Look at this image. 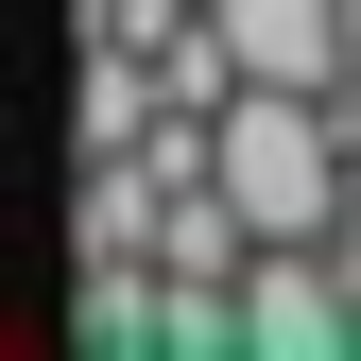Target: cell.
Listing matches in <instances>:
<instances>
[{"label":"cell","instance_id":"cell-1","mask_svg":"<svg viewBox=\"0 0 361 361\" xmlns=\"http://www.w3.org/2000/svg\"><path fill=\"white\" fill-rule=\"evenodd\" d=\"M344 121H327V86H241L224 104V207L258 224V241H327L344 224Z\"/></svg>","mask_w":361,"mask_h":361},{"label":"cell","instance_id":"cell-2","mask_svg":"<svg viewBox=\"0 0 361 361\" xmlns=\"http://www.w3.org/2000/svg\"><path fill=\"white\" fill-rule=\"evenodd\" d=\"M327 121H344V172H361V69H344V86H327Z\"/></svg>","mask_w":361,"mask_h":361}]
</instances>
